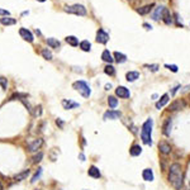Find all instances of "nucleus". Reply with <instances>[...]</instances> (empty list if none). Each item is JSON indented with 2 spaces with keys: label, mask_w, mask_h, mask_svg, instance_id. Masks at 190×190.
<instances>
[{
  "label": "nucleus",
  "mask_w": 190,
  "mask_h": 190,
  "mask_svg": "<svg viewBox=\"0 0 190 190\" xmlns=\"http://www.w3.org/2000/svg\"><path fill=\"white\" fill-rule=\"evenodd\" d=\"M104 72H105L107 75H109V76H114V75H115V69H114L112 65H107V66L104 67Z\"/></svg>",
  "instance_id": "c756f323"
},
{
  "label": "nucleus",
  "mask_w": 190,
  "mask_h": 190,
  "mask_svg": "<svg viewBox=\"0 0 190 190\" xmlns=\"http://www.w3.org/2000/svg\"><path fill=\"white\" fill-rule=\"evenodd\" d=\"M65 12L75 15H86V8L81 4H74V5H66Z\"/></svg>",
  "instance_id": "20e7f679"
},
{
  "label": "nucleus",
  "mask_w": 190,
  "mask_h": 190,
  "mask_svg": "<svg viewBox=\"0 0 190 190\" xmlns=\"http://www.w3.org/2000/svg\"><path fill=\"white\" fill-rule=\"evenodd\" d=\"M179 89H180V85H177V86H175V87L172 89V91H171V95H175V92H176V91H177Z\"/></svg>",
  "instance_id": "79ce46f5"
},
{
  "label": "nucleus",
  "mask_w": 190,
  "mask_h": 190,
  "mask_svg": "<svg viewBox=\"0 0 190 190\" xmlns=\"http://www.w3.org/2000/svg\"><path fill=\"white\" fill-rule=\"evenodd\" d=\"M122 117V113L119 112V110H114V109H110V110H108V112H105L104 113V115H103V118H104V120H115V119H119Z\"/></svg>",
  "instance_id": "6e6552de"
},
{
  "label": "nucleus",
  "mask_w": 190,
  "mask_h": 190,
  "mask_svg": "<svg viewBox=\"0 0 190 190\" xmlns=\"http://www.w3.org/2000/svg\"><path fill=\"white\" fill-rule=\"evenodd\" d=\"M80 158H81V161H85V156L82 153H80Z\"/></svg>",
  "instance_id": "a18cd8bd"
},
{
  "label": "nucleus",
  "mask_w": 190,
  "mask_h": 190,
  "mask_svg": "<svg viewBox=\"0 0 190 190\" xmlns=\"http://www.w3.org/2000/svg\"><path fill=\"white\" fill-rule=\"evenodd\" d=\"M72 87H74L76 91H79L84 98H89L90 95H91V89H90V86H89L85 81H82V80L75 81V82L72 84Z\"/></svg>",
  "instance_id": "7ed1b4c3"
},
{
  "label": "nucleus",
  "mask_w": 190,
  "mask_h": 190,
  "mask_svg": "<svg viewBox=\"0 0 190 190\" xmlns=\"http://www.w3.org/2000/svg\"><path fill=\"white\" fill-rule=\"evenodd\" d=\"M108 105L110 109H115L118 107V99L115 97H109L108 98Z\"/></svg>",
  "instance_id": "cd10ccee"
},
{
  "label": "nucleus",
  "mask_w": 190,
  "mask_h": 190,
  "mask_svg": "<svg viewBox=\"0 0 190 190\" xmlns=\"http://www.w3.org/2000/svg\"><path fill=\"white\" fill-rule=\"evenodd\" d=\"M27 97H28L27 94H13V95H12V99L14 100V99H17V98H18V99L23 100V99H24V98H27Z\"/></svg>",
  "instance_id": "72a5a7b5"
},
{
  "label": "nucleus",
  "mask_w": 190,
  "mask_h": 190,
  "mask_svg": "<svg viewBox=\"0 0 190 190\" xmlns=\"http://www.w3.org/2000/svg\"><path fill=\"white\" fill-rule=\"evenodd\" d=\"M41 53H42L43 58H46V60H48V61H50V60H52V52H51L48 48H43Z\"/></svg>",
  "instance_id": "7c9ffc66"
},
{
  "label": "nucleus",
  "mask_w": 190,
  "mask_h": 190,
  "mask_svg": "<svg viewBox=\"0 0 190 190\" xmlns=\"http://www.w3.org/2000/svg\"><path fill=\"white\" fill-rule=\"evenodd\" d=\"M142 153V147L140 145H133L131 148H129V155L136 157V156H140Z\"/></svg>",
  "instance_id": "aec40b11"
},
{
  "label": "nucleus",
  "mask_w": 190,
  "mask_h": 190,
  "mask_svg": "<svg viewBox=\"0 0 190 190\" xmlns=\"http://www.w3.org/2000/svg\"><path fill=\"white\" fill-rule=\"evenodd\" d=\"M174 17H175V19H176V25H177V27H182V23H181L180 15H179L177 13H175V14H174Z\"/></svg>",
  "instance_id": "4c0bfd02"
},
{
  "label": "nucleus",
  "mask_w": 190,
  "mask_h": 190,
  "mask_svg": "<svg viewBox=\"0 0 190 190\" xmlns=\"http://www.w3.org/2000/svg\"><path fill=\"white\" fill-rule=\"evenodd\" d=\"M171 124H172L171 118H167L162 124V133L166 137H170V135H171Z\"/></svg>",
  "instance_id": "f8f14e48"
},
{
  "label": "nucleus",
  "mask_w": 190,
  "mask_h": 190,
  "mask_svg": "<svg viewBox=\"0 0 190 190\" xmlns=\"http://www.w3.org/2000/svg\"><path fill=\"white\" fill-rule=\"evenodd\" d=\"M47 45L51 47V48H58L60 46H61V43H60V41H57L56 38H47Z\"/></svg>",
  "instance_id": "a878e982"
},
{
  "label": "nucleus",
  "mask_w": 190,
  "mask_h": 190,
  "mask_svg": "<svg viewBox=\"0 0 190 190\" xmlns=\"http://www.w3.org/2000/svg\"><path fill=\"white\" fill-rule=\"evenodd\" d=\"M115 94H117V97H119V98H122V99H127V98L131 97L129 89H127L125 86H118V87L115 89Z\"/></svg>",
  "instance_id": "9d476101"
},
{
  "label": "nucleus",
  "mask_w": 190,
  "mask_h": 190,
  "mask_svg": "<svg viewBox=\"0 0 190 190\" xmlns=\"http://www.w3.org/2000/svg\"><path fill=\"white\" fill-rule=\"evenodd\" d=\"M0 15H7V17H9V15H10V12H9V10H5V9H0Z\"/></svg>",
  "instance_id": "ea45409f"
},
{
  "label": "nucleus",
  "mask_w": 190,
  "mask_h": 190,
  "mask_svg": "<svg viewBox=\"0 0 190 190\" xmlns=\"http://www.w3.org/2000/svg\"><path fill=\"white\" fill-rule=\"evenodd\" d=\"M66 42H67L70 46H72V47L79 46V40H77L75 36H67V37H66Z\"/></svg>",
  "instance_id": "bb28decb"
},
{
  "label": "nucleus",
  "mask_w": 190,
  "mask_h": 190,
  "mask_svg": "<svg viewBox=\"0 0 190 190\" xmlns=\"http://www.w3.org/2000/svg\"><path fill=\"white\" fill-rule=\"evenodd\" d=\"M162 19H164V23H165V24H167V25H170V24L172 23V17H171L170 10H169L167 8H165V9H164V13H162Z\"/></svg>",
  "instance_id": "a211bd4d"
},
{
  "label": "nucleus",
  "mask_w": 190,
  "mask_h": 190,
  "mask_svg": "<svg viewBox=\"0 0 190 190\" xmlns=\"http://www.w3.org/2000/svg\"><path fill=\"white\" fill-rule=\"evenodd\" d=\"M108 41H109V34L104 29H98V32H97V42L102 43V45H105Z\"/></svg>",
  "instance_id": "1a4fd4ad"
},
{
  "label": "nucleus",
  "mask_w": 190,
  "mask_h": 190,
  "mask_svg": "<svg viewBox=\"0 0 190 190\" xmlns=\"http://www.w3.org/2000/svg\"><path fill=\"white\" fill-rule=\"evenodd\" d=\"M0 85H2L3 90H7V86H8V80L4 79V77H0Z\"/></svg>",
  "instance_id": "c9c22d12"
},
{
  "label": "nucleus",
  "mask_w": 190,
  "mask_h": 190,
  "mask_svg": "<svg viewBox=\"0 0 190 190\" xmlns=\"http://www.w3.org/2000/svg\"><path fill=\"white\" fill-rule=\"evenodd\" d=\"M102 60L105 61V62H108L109 65L114 61V58H113L112 53L109 52V50H104V51H103V53H102Z\"/></svg>",
  "instance_id": "412c9836"
},
{
  "label": "nucleus",
  "mask_w": 190,
  "mask_h": 190,
  "mask_svg": "<svg viewBox=\"0 0 190 190\" xmlns=\"http://www.w3.org/2000/svg\"><path fill=\"white\" fill-rule=\"evenodd\" d=\"M152 125H153V120L150 118L142 124V129H141V140L145 145L148 146L152 145Z\"/></svg>",
  "instance_id": "f03ea898"
},
{
  "label": "nucleus",
  "mask_w": 190,
  "mask_h": 190,
  "mask_svg": "<svg viewBox=\"0 0 190 190\" xmlns=\"http://www.w3.org/2000/svg\"><path fill=\"white\" fill-rule=\"evenodd\" d=\"M145 67H147L148 70H151V71H153V72H156L158 69H160V66L156 65V63H155V65H145Z\"/></svg>",
  "instance_id": "f704fd0d"
},
{
  "label": "nucleus",
  "mask_w": 190,
  "mask_h": 190,
  "mask_svg": "<svg viewBox=\"0 0 190 190\" xmlns=\"http://www.w3.org/2000/svg\"><path fill=\"white\" fill-rule=\"evenodd\" d=\"M186 107V102L182 100V99H177V100H174L170 107H169V112H176V110H180V109H184Z\"/></svg>",
  "instance_id": "423d86ee"
},
{
  "label": "nucleus",
  "mask_w": 190,
  "mask_h": 190,
  "mask_svg": "<svg viewBox=\"0 0 190 190\" xmlns=\"http://www.w3.org/2000/svg\"><path fill=\"white\" fill-rule=\"evenodd\" d=\"M125 79H127V81H128V82H133L137 79H140V72L138 71H129V72H127L125 74Z\"/></svg>",
  "instance_id": "f3484780"
},
{
  "label": "nucleus",
  "mask_w": 190,
  "mask_h": 190,
  "mask_svg": "<svg viewBox=\"0 0 190 190\" xmlns=\"http://www.w3.org/2000/svg\"><path fill=\"white\" fill-rule=\"evenodd\" d=\"M34 109H36V113H34V115H36V117H38V115H41V114H42V107H41V105L36 107Z\"/></svg>",
  "instance_id": "58836bf2"
},
{
  "label": "nucleus",
  "mask_w": 190,
  "mask_h": 190,
  "mask_svg": "<svg viewBox=\"0 0 190 190\" xmlns=\"http://www.w3.org/2000/svg\"><path fill=\"white\" fill-rule=\"evenodd\" d=\"M167 180L171 184V186L175 190H181L182 184H184V172H182V166L177 162H174L169 167V175Z\"/></svg>",
  "instance_id": "f257e3e1"
},
{
  "label": "nucleus",
  "mask_w": 190,
  "mask_h": 190,
  "mask_svg": "<svg viewBox=\"0 0 190 190\" xmlns=\"http://www.w3.org/2000/svg\"><path fill=\"white\" fill-rule=\"evenodd\" d=\"M165 67H166V69H169V70H170V71H172V72H177V71H179V69H177V66H176V65H167V63H166Z\"/></svg>",
  "instance_id": "e433bc0d"
},
{
  "label": "nucleus",
  "mask_w": 190,
  "mask_h": 190,
  "mask_svg": "<svg viewBox=\"0 0 190 190\" xmlns=\"http://www.w3.org/2000/svg\"><path fill=\"white\" fill-rule=\"evenodd\" d=\"M29 174H30V170H29V169H27V170H24L23 172H19L18 175H15V176H14L13 179H14L15 181H22V180H24V179H27Z\"/></svg>",
  "instance_id": "4be33fe9"
},
{
  "label": "nucleus",
  "mask_w": 190,
  "mask_h": 190,
  "mask_svg": "<svg viewBox=\"0 0 190 190\" xmlns=\"http://www.w3.org/2000/svg\"><path fill=\"white\" fill-rule=\"evenodd\" d=\"M87 175L90 177H94V179H99L102 176V174H100V171L97 166H90L89 170H87Z\"/></svg>",
  "instance_id": "4468645a"
},
{
  "label": "nucleus",
  "mask_w": 190,
  "mask_h": 190,
  "mask_svg": "<svg viewBox=\"0 0 190 190\" xmlns=\"http://www.w3.org/2000/svg\"><path fill=\"white\" fill-rule=\"evenodd\" d=\"M158 150H160V152L162 155H165V156L171 153V146L166 141H161L160 143H158Z\"/></svg>",
  "instance_id": "9b49d317"
},
{
  "label": "nucleus",
  "mask_w": 190,
  "mask_h": 190,
  "mask_svg": "<svg viewBox=\"0 0 190 190\" xmlns=\"http://www.w3.org/2000/svg\"><path fill=\"white\" fill-rule=\"evenodd\" d=\"M19 34H20V37L24 40V41H27V42H29V43H32L34 41V37H33V33L29 30V29H27V28H20L19 29Z\"/></svg>",
  "instance_id": "0eeeda50"
},
{
  "label": "nucleus",
  "mask_w": 190,
  "mask_h": 190,
  "mask_svg": "<svg viewBox=\"0 0 190 190\" xmlns=\"http://www.w3.org/2000/svg\"><path fill=\"white\" fill-rule=\"evenodd\" d=\"M56 124L60 125V127H63V122H62L61 119H57V120H56Z\"/></svg>",
  "instance_id": "37998d69"
},
{
  "label": "nucleus",
  "mask_w": 190,
  "mask_h": 190,
  "mask_svg": "<svg viewBox=\"0 0 190 190\" xmlns=\"http://www.w3.org/2000/svg\"><path fill=\"white\" fill-rule=\"evenodd\" d=\"M169 98H170V97H169V94H164L162 97L160 98V100H158V102L156 103V108H157V109H161V108H164V107H165V105L169 103V100H170Z\"/></svg>",
  "instance_id": "2eb2a0df"
},
{
  "label": "nucleus",
  "mask_w": 190,
  "mask_h": 190,
  "mask_svg": "<svg viewBox=\"0 0 190 190\" xmlns=\"http://www.w3.org/2000/svg\"><path fill=\"white\" fill-rule=\"evenodd\" d=\"M43 146V140L42 138H36L28 143V151L29 152H37L41 147Z\"/></svg>",
  "instance_id": "39448f33"
},
{
  "label": "nucleus",
  "mask_w": 190,
  "mask_h": 190,
  "mask_svg": "<svg viewBox=\"0 0 190 190\" xmlns=\"http://www.w3.org/2000/svg\"><path fill=\"white\" fill-rule=\"evenodd\" d=\"M153 7H155L153 3H152V4H148V5H145V7H142V8H138V9H137V13L141 14V15H146V14H148V13L152 10Z\"/></svg>",
  "instance_id": "6ab92c4d"
},
{
  "label": "nucleus",
  "mask_w": 190,
  "mask_h": 190,
  "mask_svg": "<svg viewBox=\"0 0 190 190\" xmlns=\"http://www.w3.org/2000/svg\"><path fill=\"white\" fill-rule=\"evenodd\" d=\"M37 2H41V3H43V2H46V0H37Z\"/></svg>",
  "instance_id": "de8ad7c7"
},
{
  "label": "nucleus",
  "mask_w": 190,
  "mask_h": 190,
  "mask_svg": "<svg viewBox=\"0 0 190 190\" xmlns=\"http://www.w3.org/2000/svg\"><path fill=\"white\" fill-rule=\"evenodd\" d=\"M62 107H63V109H75V108H77V107H80V104L79 103H75V102H72V100H67V99H63L62 100Z\"/></svg>",
  "instance_id": "ddd939ff"
},
{
  "label": "nucleus",
  "mask_w": 190,
  "mask_h": 190,
  "mask_svg": "<svg viewBox=\"0 0 190 190\" xmlns=\"http://www.w3.org/2000/svg\"><path fill=\"white\" fill-rule=\"evenodd\" d=\"M164 9H165V7H158V8H156V12L152 14V19H153V20H158L160 18H162Z\"/></svg>",
  "instance_id": "5701e85b"
},
{
  "label": "nucleus",
  "mask_w": 190,
  "mask_h": 190,
  "mask_svg": "<svg viewBox=\"0 0 190 190\" xmlns=\"http://www.w3.org/2000/svg\"><path fill=\"white\" fill-rule=\"evenodd\" d=\"M42 157H43V153H42V152H38L37 155L33 156V158H32V162H33V164H38V162L42 160Z\"/></svg>",
  "instance_id": "2f4dec72"
},
{
  "label": "nucleus",
  "mask_w": 190,
  "mask_h": 190,
  "mask_svg": "<svg viewBox=\"0 0 190 190\" xmlns=\"http://www.w3.org/2000/svg\"><path fill=\"white\" fill-rule=\"evenodd\" d=\"M186 190H190V187H187V189H186Z\"/></svg>",
  "instance_id": "09e8293b"
},
{
  "label": "nucleus",
  "mask_w": 190,
  "mask_h": 190,
  "mask_svg": "<svg viewBox=\"0 0 190 190\" xmlns=\"http://www.w3.org/2000/svg\"><path fill=\"white\" fill-rule=\"evenodd\" d=\"M114 60H115L118 63H124V62L127 61V56L117 51V52H114Z\"/></svg>",
  "instance_id": "b1692460"
},
{
  "label": "nucleus",
  "mask_w": 190,
  "mask_h": 190,
  "mask_svg": "<svg viewBox=\"0 0 190 190\" xmlns=\"http://www.w3.org/2000/svg\"><path fill=\"white\" fill-rule=\"evenodd\" d=\"M112 89V84H107L105 85V90H110Z\"/></svg>",
  "instance_id": "c03bdc74"
},
{
  "label": "nucleus",
  "mask_w": 190,
  "mask_h": 190,
  "mask_svg": "<svg viewBox=\"0 0 190 190\" xmlns=\"http://www.w3.org/2000/svg\"><path fill=\"white\" fill-rule=\"evenodd\" d=\"M142 177H143L145 181H153V179H155L153 171L151 169H145L142 171Z\"/></svg>",
  "instance_id": "dca6fc26"
},
{
  "label": "nucleus",
  "mask_w": 190,
  "mask_h": 190,
  "mask_svg": "<svg viewBox=\"0 0 190 190\" xmlns=\"http://www.w3.org/2000/svg\"><path fill=\"white\" fill-rule=\"evenodd\" d=\"M80 48L84 52H89L91 50V43L89 41H82V42H80Z\"/></svg>",
  "instance_id": "c85d7f7f"
},
{
  "label": "nucleus",
  "mask_w": 190,
  "mask_h": 190,
  "mask_svg": "<svg viewBox=\"0 0 190 190\" xmlns=\"http://www.w3.org/2000/svg\"><path fill=\"white\" fill-rule=\"evenodd\" d=\"M41 175H42V169L40 167V169L37 170V172H36V174L33 175V177H32V180H30V182H36V181H37V180L40 179V176H41Z\"/></svg>",
  "instance_id": "473e14b6"
},
{
  "label": "nucleus",
  "mask_w": 190,
  "mask_h": 190,
  "mask_svg": "<svg viewBox=\"0 0 190 190\" xmlns=\"http://www.w3.org/2000/svg\"><path fill=\"white\" fill-rule=\"evenodd\" d=\"M0 23H2L3 25H14L15 23H17V20L14 19V18H8V17H5V18H0Z\"/></svg>",
  "instance_id": "393cba45"
},
{
  "label": "nucleus",
  "mask_w": 190,
  "mask_h": 190,
  "mask_svg": "<svg viewBox=\"0 0 190 190\" xmlns=\"http://www.w3.org/2000/svg\"><path fill=\"white\" fill-rule=\"evenodd\" d=\"M143 28L147 29V30H151V29H152V25L148 24V23H143Z\"/></svg>",
  "instance_id": "a19ab883"
},
{
  "label": "nucleus",
  "mask_w": 190,
  "mask_h": 190,
  "mask_svg": "<svg viewBox=\"0 0 190 190\" xmlns=\"http://www.w3.org/2000/svg\"><path fill=\"white\" fill-rule=\"evenodd\" d=\"M3 189H4V187H3V184L0 182V190H3Z\"/></svg>",
  "instance_id": "49530a36"
}]
</instances>
